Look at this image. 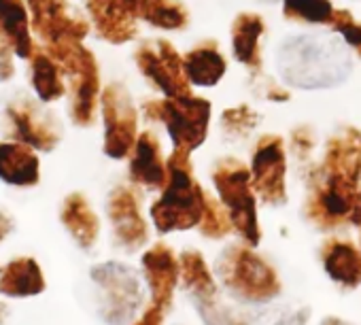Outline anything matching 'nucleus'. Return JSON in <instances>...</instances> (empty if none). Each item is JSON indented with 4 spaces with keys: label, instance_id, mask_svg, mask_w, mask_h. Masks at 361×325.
<instances>
[{
    "label": "nucleus",
    "instance_id": "2",
    "mask_svg": "<svg viewBox=\"0 0 361 325\" xmlns=\"http://www.w3.org/2000/svg\"><path fill=\"white\" fill-rule=\"evenodd\" d=\"M274 66L287 87L317 92L342 85L353 73V56L334 35L302 32L279 43Z\"/></svg>",
    "mask_w": 361,
    "mask_h": 325
},
{
    "label": "nucleus",
    "instance_id": "17",
    "mask_svg": "<svg viewBox=\"0 0 361 325\" xmlns=\"http://www.w3.org/2000/svg\"><path fill=\"white\" fill-rule=\"evenodd\" d=\"M128 177L134 190L159 192L166 183V155L153 130H142L128 155Z\"/></svg>",
    "mask_w": 361,
    "mask_h": 325
},
{
    "label": "nucleus",
    "instance_id": "27",
    "mask_svg": "<svg viewBox=\"0 0 361 325\" xmlns=\"http://www.w3.org/2000/svg\"><path fill=\"white\" fill-rule=\"evenodd\" d=\"M142 22L164 32H178L188 28L190 13L180 0H155Z\"/></svg>",
    "mask_w": 361,
    "mask_h": 325
},
{
    "label": "nucleus",
    "instance_id": "34",
    "mask_svg": "<svg viewBox=\"0 0 361 325\" xmlns=\"http://www.w3.org/2000/svg\"><path fill=\"white\" fill-rule=\"evenodd\" d=\"M164 321H166V312L159 310V308L153 306V304H147V306L138 312V317L132 319L128 325H164Z\"/></svg>",
    "mask_w": 361,
    "mask_h": 325
},
{
    "label": "nucleus",
    "instance_id": "12",
    "mask_svg": "<svg viewBox=\"0 0 361 325\" xmlns=\"http://www.w3.org/2000/svg\"><path fill=\"white\" fill-rule=\"evenodd\" d=\"M251 185L255 196L268 207L287 202V151L279 134H264L251 151Z\"/></svg>",
    "mask_w": 361,
    "mask_h": 325
},
{
    "label": "nucleus",
    "instance_id": "32",
    "mask_svg": "<svg viewBox=\"0 0 361 325\" xmlns=\"http://www.w3.org/2000/svg\"><path fill=\"white\" fill-rule=\"evenodd\" d=\"M16 77V54L0 28V83H7Z\"/></svg>",
    "mask_w": 361,
    "mask_h": 325
},
{
    "label": "nucleus",
    "instance_id": "5",
    "mask_svg": "<svg viewBox=\"0 0 361 325\" xmlns=\"http://www.w3.org/2000/svg\"><path fill=\"white\" fill-rule=\"evenodd\" d=\"M211 183L215 198L230 217L232 232H236L245 245L257 247L262 243V228L249 166L238 157H221L211 168Z\"/></svg>",
    "mask_w": 361,
    "mask_h": 325
},
{
    "label": "nucleus",
    "instance_id": "4",
    "mask_svg": "<svg viewBox=\"0 0 361 325\" xmlns=\"http://www.w3.org/2000/svg\"><path fill=\"white\" fill-rule=\"evenodd\" d=\"M213 272L217 283L234 300L247 304H266L274 300L283 289L274 266L255 253V247L245 243L226 247L219 253Z\"/></svg>",
    "mask_w": 361,
    "mask_h": 325
},
{
    "label": "nucleus",
    "instance_id": "18",
    "mask_svg": "<svg viewBox=\"0 0 361 325\" xmlns=\"http://www.w3.org/2000/svg\"><path fill=\"white\" fill-rule=\"evenodd\" d=\"M60 223L64 226L66 234L75 240V245L81 251L96 249L102 232V221L94 211L92 202L81 192H73L62 200Z\"/></svg>",
    "mask_w": 361,
    "mask_h": 325
},
{
    "label": "nucleus",
    "instance_id": "6",
    "mask_svg": "<svg viewBox=\"0 0 361 325\" xmlns=\"http://www.w3.org/2000/svg\"><path fill=\"white\" fill-rule=\"evenodd\" d=\"M145 117L153 123H161L170 142L172 151H180L192 155L198 151L211 130L213 104L211 100L188 94L178 98H153L142 104Z\"/></svg>",
    "mask_w": 361,
    "mask_h": 325
},
{
    "label": "nucleus",
    "instance_id": "1",
    "mask_svg": "<svg viewBox=\"0 0 361 325\" xmlns=\"http://www.w3.org/2000/svg\"><path fill=\"white\" fill-rule=\"evenodd\" d=\"M361 185V132L340 128L325 147V155L308 179L304 213L319 230H331L348 221V213Z\"/></svg>",
    "mask_w": 361,
    "mask_h": 325
},
{
    "label": "nucleus",
    "instance_id": "35",
    "mask_svg": "<svg viewBox=\"0 0 361 325\" xmlns=\"http://www.w3.org/2000/svg\"><path fill=\"white\" fill-rule=\"evenodd\" d=\"M16 230V221L13 217L5 211V209H0V245H3Z\"/></svg>",
    "mask_w": 361,
    "mask_h": 325
},
{
    "label": "nucleus",
    "instance_id": "22",
    "mask_svg": "<svg viewBox=\"0 0 361 325\" xmlns=\"http://www.w3.org/2000/svg\"><path fill=\"white\" fill-rule=\"evenodd\" d=\"M47 289L41 264L30 255H18L0 268V298L28 300Z\"/></svg>",
    "mask_w": 361,
    "mask_h": 325
},
{
    "label": "nucleus",
    "instance_id": "8",
    "mask_svg": "<svg viewBox=\"0 0 361 325\" xmlns=\"http://www.w3.org/2000/svg\"><path fill=\"white\" fill-rule=\"evenodd\" d=\"M62 68L68 96V115L77 128H90L98 119L100 104V66L96 56L83 43H68L45 49Z\"/></svg>",
    "mask_w": 361,
    "mask_h": 325
},
{
    "label": "nucleus",
    "instance_id": "15",
    "mask_svg": "<svg viewBox=\"0 0 361 325\" xmlns=\"http://www.w3.org/2000/svg\"><path fill=\"white\" fill-rule=\"evenodd\" d=\"M106 219L113 243L126 253H138L149 245V221L140 211L136 190L130 185H115L106 198Z\"/></svg>",
    "mask_w": 361,
    "mask_h": 325
},
{
    "label": "nucleus",
    "instance_id": "13",
    "mask_svg": "<svg viewBox=\"0 0 361 325\" xmlns=\"http://www.w3.org/2000/svg\"><path fill=\"white\" fill-rule=\"evenodd\" d=\"M136 68L149 85L164 98H178L192 94V85L183 75V62L174 45L166 39H151L138 45L134 54Z\"/></svg>",
    "mask_w": 361,
    "mask_h": 325
},
{
    "label": "nucleus",
    "instance_id": "28",
    "mask_svg": "<svg viewBox=\"0 0 361 325\" xmlns=\"http://www.w3.org/2000/svg\"><path fill=\"white\" fill-rule=\"evenodd\" d=\"M334 13L331 0H283V16L289 22L323 26L329 24Z\"/></svg>",
    "mask_w": 361,
    "mask_h": 325
},
{
    "label": "nucleus",
    "instance_id": "23",
    "mask_svg": "<svg viewBox=\"0 0 361 325\" xmlns=\"http://www.w3.org/2000/svg\"><path fill=\"white\" fill-rule=\"evenodd\" d=\"M183 62V75L188 83L194 87H215L224 81L228 73V60L219 49L217 41H202L192 47L185 56H180Z\"/></svg>",
    "mask_w": 361,
    "mask_h": 325
},
{
    "label": "nucleus",
    "instance_id": "9",
    "mask_svg": "<svg viewBox=\"0 0 361 325\" xmlns=\"http://www.w3.org/2000/svg\"><path fill=\"white\" fill-rule=\"evenodd\" d=\"M98 115L102 119V151L106 157L128 159L138 136V109L121 83H109L100 92Z\"/></svg>",
    "mask_w": 361,
    "mask_h": 325
},
{
    "label": "nucleus",
    "instance_id": "36",
    "mask_svg": "<svg viewBox=\"0 0 361 325\" xmlns=\"http://www.w3.org/2000/svg\"><path fill=\"white\" fill-rule=\"evenodd\" d=\"M348 221L361 230V192L357 194V198H355V202H353V209H350V213H348Z\"/></svg>",
    "mask_w": 361,
    "mask_h": 325
},
{
    "label": "nucleus",
    "instance_id": "16",
    "mask_svg": "<svg viewBox=\"0 0 361 325\" xmlns=\"http://www.w3.org/2000/svg\"><path fill=\"white\" fill-rule=\"evenodd\" d=\"M140 276L149 304L168 312L178 289V255L174 249L161 240L147 245L140 255Z\"/></svg>",
    "mask_w": 361,
    "mask_h": 325
},
{
    "label": "nucleus",
    "instance_id": "33",
    "mask_svg": "<svg viewBox=\"0 0 361 325\" xmlns=\"http://www.w3.org/2000/svg\"><path fill=\"white\" fill-rule=\"evenodd\" d=\"M312 147H314L312 132L308 128H295L293 134H291V149H293V153L300 159H304L312 151Z\"/></svg>",
    "mask_w": 361,
    "mask_h": 325
},
{
    "label": "nucleus",
    "instance_id": "29",
    "mask_svg": "<svg viewBox=\"0 0 361 325\" xmlns=\"http://www.w3.org/2000/svg\"><path fill=\"white\" fill-rule=\"evenodd\" d=\"M196 230L207 240H224L232 234V223H230L226 209L211 194H207L204 211H202V217H200V223Z\"/></svg>",
    "mask_w": 361,
    "mask_h": 325
},
{
    "label": "nucleus",
    "instance_id": "37",
    "mask_svg": "<svg viewBox=\"0 0 361 325\" xmlns=\"http://www.w3.org/2000/svg\"><path fill=\"white\" fill-rule=\"evenodd\" d=\"M7 317H9V308H7V304L3 302V298H0V325H5Z\"/></svg>",
    "mask_w": 361,
    "mask_h": 325
},
{
    "label": "nucleus",
    "instance_id": "20",
    "mask_svg": "<svg viewBox=\"0 0 361 325\" xmlns=\"http://www.w3.org/2000/svg\"><path fill=\"white\" fill-rule=\"evenodd\" d=\"M266 35V22L259 13L243 11L234 18L230 28L232 56L238 64L249 68L253 77L262 75V39Z\"/></svg>",
    "mask_w": 361,
    "mask_h": 325
},
{
    "label": "nucleus",
    "instance_id": "24",
    "mask_svg": "<svg viewBox=\"0 0 361 325\" xmlns=\"http://www.w3.org/2000/svg\"><path fill=\"white\" fill-rule=\"evenodd\" d=\"M0 28H3L16 58L28 62L37 49V43L30 28L26 0H0Z\"/></svg>",
    "mask_w": 361,
    "mask_h": 325
},
{
    "label": "nucleus",
    "instance_id": "19",
    "mask_svg": "<svg viewBox=\"0 0 361 325\" xmlns=\"http://www.w3.org/2000/svg\"><path fill=\"white\" fill-rule=\"evenodd\" d=\"M0 181L20 190L37 188L41 183L39 153L18 140H0Z\"/></svg>",
    "mask_w": 361,
    "mask_h": 325
},
{
    "label": "nucleus",
    "instance_id": "14",
    "mask_svg": "<svg viewBox=\"0 0 361 325\" xmlns=\"http://www.w3.org/2000/svg\"><path fill=\"white\" fill-rule=\"evenodd\" d=\"M155 0H85L90 26L111 45H123L138 37V22L145 20Z\"/></svg>",
    "mask_w": 361,
    "mask_h": 325
},
{
    "label": "nucleus",
    "instance_id": "31",
    "mask_svg": "<svg viewBox=\"0 0 361 325\" xmlns=\"http://www.w3.org/2000/svg\"><path fill=\"white\" fill-rule=\"evenodd\" d=\"M329 26L334 32H338L342 37L344 45L361 58V22H357L344 9H334Z\"/></svg>",
    "mask_w": 361,
    "mask_h": 325
},
{
    "label": "nucleus",
    "instance_id": "11",
    "mask_svg": "<svg viewBox=\"0 0 361 325\" xmlns=\"http://www.w3.org/2000/svg\"><path fill=\"white\" fill-rule=\"evenodd\" d=\"M3 117L9 140H18L37 153H51L62 140V130L54 115L32 98L16 96L7 102Z\"/></svg>",
    "mask_w": 361,
    "mask_h": 325
},
{
    "label": "nucleus",
    "instance_id": "30",
    "mask_svg": "<svg viewBox=\"0 0 361 325\" xmlns=\"http://www.w3.org/2000/svg\"><path fill=\"white\" fill-rule=\"evenodd\" d=\"M219 123H221V132L232 138V140H238V138H247L259 123V113L253 111L251 106L247 104H238V106H230L221 113L219 117Z\"/></svg>",
    "mask_w": 361,
    "mask_h": 325
},
{
    "label": "nucleus",
    "instance_id": "21",
    "mask_svg": "<svg viewBox=\"0 0 361 325\" xmlns=\"http://www.w3.org/2000/svg\"><path fill=\"white\" fill-rule=\"evenodd\" d=\"M178 287L192 298L194 306H202L217 300V276L198 249H185L178 253Z\"/></svg>",
    "mask_w": 361,
    "mask_h": 325
},
{
    "label": "nucleus",
    "instance_id": "3",
    "mask_svg": "<svg viewBox=\"0 0 361 325\" xmlns=\"http://www.w3.org/2000/svg\"><path fill=\"white\" fill-rule=\"evenodd\" d=\"M166 183L149 207V223L161 236L196 230L209 192L196 179L192 155L172 151L166 157Z\"/></svg>",
    "mask_w": 361,
    "mask_h": 325
},
{
    "label": "nucleus",
    "instance_id": "7",
    "mask_svg": "<svg viewBox=\"0 0 361 325\" xmlns=\"http://www.w3.org/2000/svg\"><path fill=\"white\" fill-rule=\"evenodd\" d=\"M96 287V306L102 323L128 325L145 308V283L140 270L117 259L100 262L90 268Z\"/></svg>",
    "mask_w": 361,
    "mask_h": 325
},
{
    "label": "nucleus",
    "instance_id": "10",
    "mask_svg": "<svg viewBox=\"0 0 361 325\" xmlns=\"http://www.w3.org/2000/svg\"><path fill=\"white\" fill-rule=\"evenodd\" d=\"M35 43L41 49H56L68 43H83L90 35V20L68 0H26Z\"/></svg>",
    "mask_w": 361,
    "mask_h": 325
},
{
    "label": "nucleus",
    "instance_id": "25",
    "mask_svg": "<svg viewBox=\"0 0 361 325\" xmlns=\"http://www.w3.org/2000/svg\"><path fill=\"white\" fill-rule=\"evenodd\" d=\"M28 81L35 92V98L41 104L58 102L66 96V81L60 64L45 51L35 49L28 60Z\"/></svg>",
    "mask_w": 361,
    "mask_h": 325
},
{
    "label": "nucleus",
    "instance_id": "26",
    "mask_svg": "<svg viewBox=\"0 0 361 325\" xmlns=\"http://www.w3.org/2000/svg\"><path fill=\"white\" fill-rule=\"evenodd\" d=\"M323 268L331 281L344 287L361 285V251L348 240H327L321 249Z\"/></svg>",
    "mask_w": 361,
    "mask_h": 325
},
{
    "label": "nucleus",
    "instance_id": "38",
    "mask_svg": "<svg viewBox=\"0 0 361 325\" xmlns=\"http://www.w3.org/2000/svg\"><path fill=\"white\" fill-rule=\"evenodd\" d=\"M321 325H348V323L342 321V319H338V317H327V319H323Z\"/></svg>",
    "mask_w": 361,
    "mask_h": 325
}]
</instances>
